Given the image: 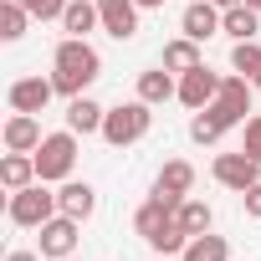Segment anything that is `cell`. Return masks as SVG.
<instances>
[{
  "instance_id": "1",
  "label": "cell",
  "mask_w": 261,
  "mask_h": 261,
  "mask_svg": "<svg viewBox=\"0 0 261 261\" xmlns=\"http://www.w3.org/2000/svg\"><path fill=\"white\" fill-rule=\"evenodd\" d=\"M97 77H102V57H97V46H92L87 36H62L57 51H51V82H57V92L72 102V97H82Z\"/></svg>"
},
{
  "instance_id": "2",
  "label": "cell",
  "mask_w": 261,
  "mask_h": 261,
  "mask_svg": "<svg viewBox=\"0 0 261 261\" xmlns=\"http://www.w3.org/2000/svg\"><path fill=\"white\" fill-rule=\"evenodd\" d=\"M149 128H154V108H149L144 97H134V102L108 108V118H102V139H108L113 149H128V144L149 139Z\"/></svg>"
},
{
  "instance_id": "3",
  "label": "cell",
  "mask_w": 261,
  "mask_h": 261,
  "mask_svg": "<svg viewBox=\"0 0 261 261\" xmlns=\"http://www.w3.org/2000/svg\"><path fill=\"white\" fill-rule=\"evenodd\" d=\"M6 215H11V225L41 230L51 215H62V205H57V190H46V179H36V185H26V190H16V195H11Z\"/></svg>"
},
{
  "instance_id": "4",
  "label": "cell",
  "mask_w": 261,
  "mask_h": 261,
  "mask_svg": "<svg viewBox=\"0 0 261 261\" xmlns=\"http://www.w3.org/2000/svg\"><path fill=\"white\" fill-rule=\"evenodd\" d=\"M72 169H77V134H72V128L46 134L41 149H36V174L46 185H62V179H72Z\"/></svg>"
},
{
  "instance_id": "5",
  "label": "cell",
  "mask_w": 261,
  "mask_h": 261,
  "mask_svg": "<svg viewBox=\"0 0 261 261\" xmlns=\"http://www.w3.org/2000/svg\"><path fill=\"white\" fill-rule=\"evenodd\" d=\"M251 97H256V82H251V77H241V72H230V77H220V97L210 102V113H215L225 128H236V123H246Z\"/></svg>"
},
{
  "instance_id": "6",
  "label": "cell",
  "mask_w": 261,
  "mask_h": 261,
  "mask_svg": "<svg viewBox=\"0 0 261 261\" xmlns=\"http://www.w3.org/2000/svg\"><path fill=\"white\" fill-rule=\"evenodd\" d=\"M210 174H215V185H225V190L246 195L251 185H261V159H251L246 149H241V154H215Z\"/></svg>"
},
{
  "instance_id": "7",
  "label": "cell",
  "mask_w": 261,
  "mask_h": 261,
  "mask_svg": "<svg viewBox=\"0 0 261 261\" xmlns=\"http://www.w3.org/2000/svg\"><path fill=\"white\" fill-rule=\"evenodd\" d=\"M190 190H195V164H190V159H169V164L159 169V179H154V195H149V200H159L164 210H179Z\"/></svg>"
},
{
  "instance_id": "8",
  "label": "cell",
  "mask_w": 261,
  "mask_h": 261,
  "mask_svg": "<svg viewBox=\"0 0 261 261\" xmlns=\"http://www.w3.org/2000/svg\"><path fill=\"white\" fill-rule=\"evenodd\" d=\"M77 236H82V220H72V215H51V220L41 225V256H46V261L77 256Z\"/></svg>"
},
{
  "instance_id": "9",
  "label": "cell",
  "mask_w": 261,
  "mask_h": 261,
  "mask_svg": "<svg viewBox=\"0 0 261 261\" xmlns=\"http://www.w3.org/2000/svg\"><path fill=\"white\" fill-rule=\"evenodd\" d=\"M139 0H97V16H102V31L113 41H134L139 36Z\"/></svg>"
},
{
  "instance_id": "10",
  "label": "cell",
  "mask_w": 261,
  "mask_h": 261,
  "mask_svg": "<svg viewBox=\"0 0 261 261\" xmlns=\"http://www.w3.org/2000/svg\"><path fill=\"white\" fill-rule=\"evenodd\" d=\"M6 97H11V113H46V102L57 97V82L51 77H16Z\"/></svg>"
},
{
  "instance_id": "11",
  "label": "cell",
  "mask_w": 261,
  "mask_h": 261,
  "mask_svg": "<svg viewBox=\"0 0 261 261\" xmlns=\"http://www.w3.org/2000/svg\"><path fill=\"white\" fill-rule=\"evenodd\" d=\"M215 97H220V72H210V67H195V72H185V77H179V102H185L190 113L210 108Z\"/></svg>"
},
{
  "instance_id": "12",
  "label": "cell",
  "mask_w": 261,
  "mask_h": 261,
  "mask_svg": "<svg viewBox=\"0 0 261 261\" xmlns=\"http://www.w3.org/2000/svg\"><path fill=\"white\" fill-rule=\"evenodd\" d=\"M220 6H215V0H190V6H185V16H179V31L190 36V41H210L215 31H220Z\"/></svg>"
},
{
  "instance_id": "13",
  "label": "cell",
  "mask_w": 261,
  "mask_h": 261,
  "mask_svg": "<svg viewBox=\"0 0 261 261\" xmlns=\"http://www.w3.org/2000/svg\"><path fill=\"white\" fill-rule=\"evenodd\" d=\"M41 123H36V113H11L6 118V149L11 154H36L41 149Z\"/></svg>"
},
{
  "instance_id": "14",
  "label": "cell",
  "mask_w": 261,
  "mask_h": 261,
  "mask_svg": "<svg viewBox=\"0 0 261 261\" xmlns=\"http://www.w3.org/2000/svg\"><path fill=\"white\" fill-rule=\"evenodd\" d=\"M57 205H62V215H72V220H92V210H97V190H92L87 179H62Z\"/></svg>"
},
{
  "instance_id": "15",
  "label": "cell",
  "mask_w": 261,
  "mask_h": 261,
  "mask_svg": "<svg viewBox=\"0 0 261 261\" xmlns=\"http://www.w3.org/2000/svg\"><path fill=\"white\" fill-rule=\"evenodd\" d=\"M102 118H108V108H102V102H92L87 92L67 102V128H72L77 139H87V134H102Z\"/></svg>"
},
{
  "instance_id": "16",
  "label": "cell",
  "mask_w": 261,
  "mask_h": 261,
  "mask_svg": "<svg viewBox=\"0 0 261 261\" xmlns=\"http://www.w3.org/2000/svg\"><path fill=\"white\" fill-rule=\"evenodd\" d=\"M139 97L149 102V108H159V102H169V97H179V82H174V72L159 62V67H149V72H139Z\"/></svg>"
},
{
  "instance_id": "17",
  "label": "cell",
  "mask_w": 261,
  "mask_h": 261,
  "mask_svg": "<svg viewBox=\"0 0 261 261\" xmlns=\"http://www.w3.org/2000/svg\"><path fill=\"white\" fill-rule=\"evenodd\" d=\"M220 31H225L230 41H256V36H261V11H251L246 0H241V6H230V11L220 16Z\"/></svg>"
},
{
  "instance_id": "18",
  "label": "cell",
  "mask_w": 261,
  "mask_h": 261,
  "mask_svg": "<svg viewBox=\"0 0 261 261\" xmlns=\"http://www.w3.org/2000/svg\"><path fill=\"white\" fill-rule=\"evenodd\" d=\"M41 174H36V154H6L0 159V185H6L11 195L16 190H26V185H36Z\"/></svg>"
},
{
  "instance_id": "19",
  "label": "cell",
  "mask_w": 261,
  "mask_h": 261,
  "mask_svg": "<svg viewBox=\"0 0 261 261\" xmlns=\"http://www.w3.org/2000/svg\"><path fill=\"white\" fill-rule=\"evenodd\" d=\"M102 16H97V0H67V11H62V31L67 36H87L97 31Z\"/></svg>"
},
{
  "instance_id": "20",
  "label": "cell",
  "mask_w": 261,
  "mask_h": 261,
  "mask_svg": "<svg viewBox=\"0 0 261 261\" xmlns=\"http://www.w3.org/2000/svg\"><path fill=\"white\" fill-rule=\"evenodd\" d=\"M164 67H169L174 77H185V72L205 67V57H200V41H190V36H174V41L164 46Z\"/></svg>"
},
{
  "instance_id": "21",
  "label": "cell",
  "mask_w": 261,
  "mask_h": 261,
  "mask_svg": "<svg viewBox=\"0 0 261 261\" xmlns=\"http://www.w3.org/2000/svg\"><path fill=\"white\" fill-rule=\"evenodd\" d=\"M179 261H230V241H225V236H215V230L190 236V246H185V256H179Z\"/></svg>"
},
{
  "instance_id": "22",
  "label": "cell",
  "mask_w": 261,
  "mask_h": 261,
  "mask_svg": "<svg viewBox=\"0 0 261 261\" xmlns=\"http://www.w3.org/2000/svg\"><path fill=\"white\" fill-rule=\"evenodd\" d=\"M174 220H179V225H185L190 236H205V230L215 225V210H210L205 200H195V195H185V205L174 210Z\"/></svg>"
},
{
  "instance_id": "23",
  "label": "cell",
  "mask_w": 261,
  "mask_h": 261,
  "mask_svg": "<svg viewBox=\"0 0 261 261\" xmlns=\"http://www.w3.org/2000/svg\"><path fill=\"white\" fill-rule=\"evenodd\" d=\"M26 26H31V11L21 0H0V41H21Z\"/></svg>"
},
{
  "instance_id": "24",
  "label": "cell",
  "mask_w": 261,
  "mask_h": 261,
  "mask_svg": "<svg viewBox=\"0 0 261 261\" xmlns=\"http://www.w3.org/2000/svg\"><path fill=\"white\" fill-rule=\"evenodd\" d=\"M169 220H174V210H164L159 200H144V205H139V215H134V230H139L144 241H154V236H159Z\"/></svg>"
},
{
  "instance_id": "25",
  "label": "cell",
  "mask_w": 261,
  "mask_h": 261,
  "mask_svg": "<svg viewBox=\"0 0 261 261\" xmlns=\"http://www.w3.org/2000/svg\"><path fill=\"white\" fill-rule=\"evenodd\" d=\"M225 134H230V128H225V123H220L210 108H200V113L190 118V139H195V144H220Z\"/></svg>"
},
{
  "instance_id": "26",
  "label": "cell",
  "mask_w": 261,
  "mask_h": 261,
  "mask_svg": "<svg viewBox=\"0 0 261 261\" xmlns=\"http://www.w3.org/2000/svg\"><path fill=\"white\" fill-rule=\"evenodd\" d=\"M149 246H154V256H185V246H190V230H185L179 220H169V225H164V230H159Z\"/></svg>"
},
{
  "instance_id": "27",
  "label": "cell",
  "mask_w": 261,
  "mask_h": 261,
  "mask_svg": "<svg viewBox=\"0 0 261 261\" xmlns=\"http://www.w3.org/2000/svg\"><path fill=\"white\" fill-rule=\"evenodd\" d=\"M230 72L256 77V72H261V46H256V41H236V46H230Z\"/></svg>"
},
{
  "instance_id": "28",
  "label": "cell",
  "mask_w": 261,
  "mask_h": 261,
  "mask_svg": "<svg viewBox=\"0 0 261 261\" xmlns=\"http://www.w3.org/2000/svg\"><path fill=\"white\" fill-rule=\"evenodd\" d=\"M21 6L31 11V21H62V11H67V0H21Z\"/></svg>"
},
{
  "instance_id": "29",
  "label": "cell",
  "mask_w": 261,
  "mask_h": 261,
  "mask_svg": "<svg viewBox=\"0 0 261 261\" xmlns=\"http://www.w3.org/2000/svg\"><path fill=\"white\" fill-rule=\"evenodd\" d=\"M241 149H246L251 159H261V113L246 118V139H241Z\"/></svg>"
},
{
  "instance_id": "30",
  "label": "cell",
  "mask_w": 261,
  "mask_h": 261,
  "mask_svg": "<svg viewBox=\"0 0 261 261\" xmlns=\"http://www.w3.org/2000/svg\"><path fill=\"white\" fill-rule=\"evenodd\" d=\"M241 205H246V215H251V220H261V185H251V190L241 195Z\"/></svg>"
},
{
  "instance_id": "31",
  "label": "cell",
  "mask_w": 261,
  "mask_h": 261,
  "mask_svg": "<svg viewBox=\"0 0 261 261\" xmlns=\"http://www.w3.org/2000/svg\"><path fill=\"white\" fill-rule=\"evenodd\" d=\"M6 261H46V256H41V251H11Z\"/></svg>"
},
{
  "instance_id": "32",
  "label": "cell",
  "mask_w": 261,
  "mask_h": 261,
  "mask_svg": "<svg viewBox=\"0 0 261 261\" xmlns=\"http://www.w3.org/2000/svg\"><path fill=\"white\" fill-rule=\"evenodd\" d=\"M139 6H144V11H159V6H164V0H139Z\"/></svg>"
},
{
  "instance_id": "33",
  "label": "cell",
  "mask_w": 261,
  "mask_h": 261,
  "mask_svg": "<svg viewBox=\"0 0 261 261\" xmlns=\"http://www.w3.org/2000/svg\"><path fill=\"white\" fill-rule=\"evenodd\" d=\"M215 6H220V11H230V6H241V0H215Z\"/></svg>"
},
{
  "instance_id": "34",
  "label": "cell",
  "mask_w": 261,
  "mask_h": 261,
  "mask_svg": "<svg viewBox=\"0 0 261 261\" xmlns=\"http://www.w3.org/2000/svg\"><path fill=\"white\" fill-rule=\"evenodd\" d=\"M246 6H251V11H261V0H246Z\"/></svg>"
},
{
  "instance_id": "35",
  "label": "cell",
  "mask_w": 261,
  "mask_h": 261,
  "mask_svg": "<svg viewBox=\"0 0 261 261\" xmlns=\"http://www.w3.org/2000/svg\"><path fill=\"white\" fill-rule=\"evenodd\" d=\"M251 82H256V92H261V72H256V77H251Z\"/></svg>"
},
{
  "instance_id": "36",
  "label": "cell",
  "mask_w": 261,
  "mask_h": 261,
  "mask_svg": "<svg viewBox=\"0 0 261 261\" xmlns=\"http://www.w3.org/2000/svg\"><path fill=\"white\" fill-rule=\"evenodd\" d=\"M154 261H174V256H154Z\"/></svg>"
},
{
  "instance_id": "37",
  "label": "cell",
  "mask_w": 261,
  "mask_h": 261,
  "mask_svg": "<svg viewBox=\"0 0 261 261\" xmlns=\"http://www.w3.org/2000/svg\"><path fill=\"white\" fill-rule=\"evenodd\" d=\"M62 261H77V256H62Z\"/></svg>"
}]
</instances>
